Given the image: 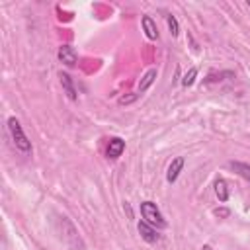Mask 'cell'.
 <instances>
[{"mask_svg":"<svg viewBox=\"0 0 250 250\" xmlns=\"http://www.w3.org/2000/svg\"><path fill=\"white\" fill-rule=\"evenodd\" d=\"M8 129H10V135L14 139L16 148L20 152H23V154H31V141L25 137V133H23V129H21V125H20V121L16 117L8 119Z\"/></svg>","mask_w":250,"mask_h":250,"instance_id":"6da1fadb","label":"cell"},{"mask_svg":"<svg viewBox=\"0 0 250 250\" xmlns=\"http://www.w3.org/2000/svg\"><path fill=\"white\" fill-rule=\"evenodd\" d=\"M59 225L62 227V238H64V242H66L72 250H86V246H84V242H82V238H80L76 227H74L66 217H59Z\"/></svg>","mask_w":250,"mask_h":250,"instance_id":"7a4b0ae2","label":"cell"},{"mask_svg":"<svg viewBox=\"0 0 250 250\" xmlns=\"http://www.w3.org/2000/svg\"><path fill=\"white\" fill-rule=\"evenodd\" d=\"M141 215H143V219H145L150 227H154V229H164V227H166V221H164L160 209H158L156 203H152V201H143V203H141Z\"/></svg>","mask_w":250,"mask_h":250,"instance_id":"3957f363","label":"cell"},{"mask_svg":"<svg viewBox=\"0 0 250 250\" xmlns=\"http://www.w3.org/2000/svg\"><path fill=\"white\" fill-rule=\"evenodd\" d=\"M59 61H61L64 66H74L76 61H78V55H76L74 47H70V45L59 47Z\"/></svg>","mask_w":250,"mask_h":250,"instance_id":"277c9868","label":"cell"},{"mask_svg":"<svg viewBox=\"0 0 250 250\" xmlns=\"http://www.w3.org/2000/svg\"><path fill=\"white\" fill-rule=\"evenodd\" d=\"M123 150H125V141H123V139H119V137L109 139V143H107V150H105L107 158L117 160V158L123 154Z\"/></svg>","mask_w":250,"mask_h":250,"instance_id":"5b68a950","label":"cell"},{"mask_svg":"<svg viewBox=\"0 0 250 250\" xmlns=\"http://www.w3.org/2000/svg\"><path fill=\"white\" fill-rule=\"evenodd\" d=\"M137 229H139V234L143 236V240H146V242H150V244L158 242V238H160V236H158L156 229H154V227H150L146 221H139Z\"/></svg>","mask_w":250,"mask_h":250,"instance_id":"8992f818","label":"cell"},{"mask_svg":"<svg viewBox=\"0 0 250 250\" xmlns=\"http://www.w3.org/2000/svg\"><path fill=\"white\" fill-rule=\"evenodd\" d=\"M182 168H184V156H176V158L170 162V166H168V172H166V180H168L170 184H174V182L178 180V176H180Z\"/></svg>","mask_w":250,"mask_h":250,"instance_id":"52a82bcc","label":"cell"},{"mask_svg":"<svg viewBox=\"0 0 250 250\" xmlns=\"http://www.w3.org/2000/svg\"><path fill=\"white\" fill-rule=\"evenodd\" d=\"M156 80V68H150V70H146L145 74H143V78L139 80V84H137V90L143 94V92H146L150 86H152V82Z\"/></svg>","mask_w":250,"mask_h":250,"instance_id":"ba28073f","label":"cell"},{"mask_svg":"<svg viewBox=\"0 0 250 250\" xmlns=\"http://www.w3.org/2000/svg\"><path fill=\"white\" fill-rule=\"evenodd\" d=\"M61 84H62V90H64V94L68 96V100H76V88H74V84H72V78L66 74V72H61Z\"/></svg>","mask_w":250,"mask_h":250,"instance_id":"9c48e42d","label":"cell"},{"mask_svg":"<svg viewBox=\"0 0 250 250\" xmlns=\"http://www.w3.org/2000/svg\"><path fill=\"white\" fill-rule=\"evenodd\" d=\"M143 29L148 39H158V27L150 16H143Z\"/></svg>","mask_w":250,"mask_h":250,"instance_id":"30bf717a","label":"cell"},{"mask_svg":"<svg viewBox=\"0 0 250 250\" xmlns=\"http://www.w3.org/2000/svg\"><path fill=\"white\" fill-rule=\"evenodd\" d=\"M215 193H217L219 201H227L229 199V186H227V182L223 178L215 180Z\"/></svg>","mask_w":250,"mask_h":250,"instance_id":"8fae6325","label":"cell"},{"mask_svg":"<svg viewBox=\"0 0 250 250\" xmlns=\"http://www.w3.org/2000/svg\"><path fill=\"white\" fill-rule=\"evenodd\" d=\"M230 168L238 174V176H242L244 180H248L250 182V164H246V162H230Z\"/></svg>","mask_w":250,"mask_h":250,"instance_id":"7c38bea8","label":"cell"},{"mask_svg":"<svg viewBox=\"0 0 250 250\" xmlns=\"http://www.w3.org/2000/svg\"><path fill=\"white\" fill-rule=\"evenodd\" d=\"M195 76H197V68L193 66V68H189L186 74H184V78H182V86H191L193 82H195Z\"/></svg>","mask_w":250,"mask_h":250,"instance_id":"4fadbf2b","label":"cell"},{"mask_svg":"<svg viewBox=\"0 0 250 250\" xmlns=\"http://www.w3.org/2000/svg\"><path fill=\"white\" fill-rule=\"evenodd\" d=\"M166 21H168V29H170V33L176 37V35L180 33V25H178V20H176V18L170 14V16L166 18Z\"/></svg>","mask_w":250,"mask_h":250,"instance_id":"5bb4252c","label":"cell"},{"mask_svg":"<svg viewBox=\"0 0 250 250\" xmlns=\"http://www.w3.org/2000/svg\"><path fill=\"white\" fill-rule=\"evenodd\" d=\"M219 76H232V72H221ZM215 80H221V78H215V76H211V74H209V78H207V82H215Z\"/></svg>","mask_w":250,"mask_h":250,"instance_id":"9a60e30c","label":"cell"},{"mask_svg":"<svg viewBox=\"0 0 250 250\" xmlns=\"http://www.w3.org/2000/svg\"><path fill=\"white\" fill-rule=\"evenodd\" d=\"M229 213H230L229 209H215V215L217 217H229Z\"/></svg>","mask_w":250,"mask_h":250,"instance_id":"2e32d148","label":"cell"},{"mask_svg":"<svg viewBox=\"0 0 250 250\" xmlns=\"http://www.w3.org/2000/svg\"><path fill=\"white\" fill-rule=\"evenodd\" d=\"M248 8H250V2H248Z\"/></svg>","mask_w":250,"mask_h":250,"instance_id":"e0dca14e","label":"cell"}]
</instances>
